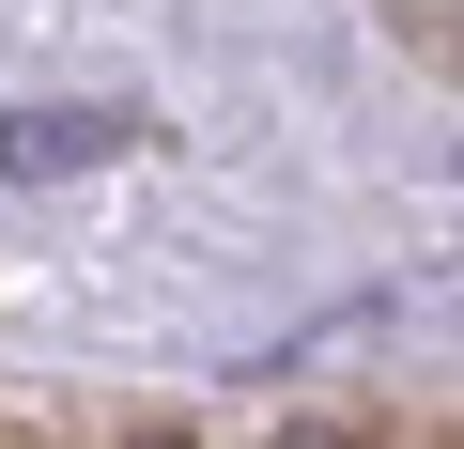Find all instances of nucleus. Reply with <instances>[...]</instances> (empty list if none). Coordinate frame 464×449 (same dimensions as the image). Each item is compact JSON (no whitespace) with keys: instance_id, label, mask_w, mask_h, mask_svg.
Listing matches in <instances>:
<instances>
[{"instance_id":"f257e3e1","label":"nucleus","mask_w":464,"mask_h":449,"mask_svg":"<svg viewBox=\"0 0 464 449\" xmlns=\"http://www.w3.org/2000/svg\"><path fill=\"white\" fill-rule=\"evenodd\" d=\"M109 155H140V109H0V186H63Z\"/></svg>"},{"instance_id":"7ed1b4c3","label":"nucleus","mask_w":464,"mask_h":449,"mask_svg":"<svg viewBox=\"0 0 464 449\" xmlns=\"http://www.w3.org/2000/svg\"><path fill=\"white\" fill-rule=\"evenodd\" d=\"M140 449H170V434H140Z\"/></svg>"},{"instance_id":"f03ea898","label":"nucleus","mask_w":464,"mask_h":449,"mask_svg":"<svg viewBox=\"0 0 464 449\" xmlns=\"http://www.w3.org/2000/svg\"><path fill=\"white\" fill-rule=\"evenodd\" d=\"M264 449H372V434H341V418H295V434H264Z\"/></svg>"}]
</instances>
